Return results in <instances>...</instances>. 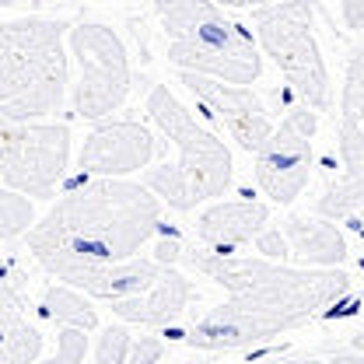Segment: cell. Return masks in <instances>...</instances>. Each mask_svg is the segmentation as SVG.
Returning a JSON list of instances; mask_svg holds the SVG:
<instances>
[{"label":"cell","instance_id":"cell-1","mask_svg":"<svg viewBox=\"0 0 364 364\" xmlns=\"http://www.w3.org/2000/svg\"><path fill=\"white\" fill-rule=\"evenodd\" d=\"M179 263L221 284L228 298L193 322L182 340L193 350H245L326 316L354 291L350 273L322 267H287L267 256H235L182 245Z\"/></svg>","mask_w":364,"mask_h":364},{"label":"cell","instance_id":"cell-2","mask_svg":"<svg viewBox=\"0 0 364 364\" xmlns=\"http://www.w3.org/2000/svg\"><path fill=\"white\" fill-rule=\"evenodd\" d=\"M161 228V200L127 179H81L25 235L46 273L77 284L85 273L134 259Z\"/></svg>","mask_w":364,"mask_h":364},{"label":"cell","instance_id":"cell-3","mask_svg":"<svg viewBox=\"0 0 364 364\" xmlns=\"http://www.w3.org/2000/svg\"><path fill=\"white\" fill-rule=\"evenodd\" d=\"M70 25L60 18L0 21V116L43 119L63 109L70 88Z\"/></svg>","mask_w":364,"mask_h":364},{"label":"cell","instance_id":"cell-4","mask_svg":"<svg viewBox=\"0 0 364 364\" xmlns=\"http://www.w3.org/2000/svg\"><path fill=\"white\" fill-rule=\"evenodd\" d=\"M147 116L154 127L179 147L176 165H158L144 172V186L168 203L172 210H196L203 200L225 196L231 179H235V158L228 151L225 140L203 130L189 109L168 91V85H151L147 91Z\"/></svg>","mask_w":364,"mask_h":364},{"label":"cell","instance_id":"cell-5","mask_svg":"<svg viewBox=\"0 0 364 364\" xmlns=\"http://www.w3.org/2000/svg\"><path fill=\"white\" fill-rule=\"evenodd\" d=\"M154 14L168 39V63L207 74L228 85H252L263 74V56L245 25L231 21L214 0H154Z\"/></svg>","mask_w":364,"mask_h":364},{"label":"cell","instance_id":"cell-6","mask_svg":"<svg viewBox=\"0 0 364 364\" xmlns=\"http://www.w3.org/2000/svg\"><path fill=\"white\" fill-rule=\"evenodd\" d=\"M256 36L263 53L277 63L287 88L301 105L326 112L333 102L329 70L316 43V7L312 0H280L256 11Z\"/></svg>","mask_w":364,"mask_h":364},{"label":"cell","instance_id":"cell-7","mask_svg":"<svg viewBox=\"0 0 364 364\" xmlns=\"http://www.w3.org/2000/svg\"><path fill=\"white\" fill-rule=\"evenodd\" d=\"M70 56L77 63V81L70 85V102L81 119H105L123 109L134 88L130 53L116 28L102 21H81L70 28Z\"/></svg>","mask_w":364,"mask_h":364},{"label":"cell","instance_id":"cell-8","mask_svg":"<svg viewBox=\"0 0 364 364\" xmlns=\"http://www.w3.org/2000/svg\"><path fill=\"white\" fill-rule=\"evenodd\" d=\"M70 165V127L0 116V179L4 186L49 200Z\"/></svg>","mask_w":364,"mask_h":364},{"label":"cell","instance_id":"cell-9","mask_svg":"<svg viewBox=\"0 0 364 364\" xmlns=\"http://www.w3.org/2000/svg\"><path fill=\"white\" fill-rule=\"evenodd\" d=\"M336 147L343 176L318 196L316 210L322 218H364V43L347 56L343 88H340V127Z\"/></svg>","mask_w":364,"mask_h":364},{"label":"cell","instance_id":"cell-10","mask_svg":"<svg viewBox=\"0 0 364 364\" xmlns=\"http://www.w3.org/2000/svg\"><path fill=\"white\" fill-rule=\"evenodd\" d=\"M318 130V116L316 109L309 105H294L280 127L270 134V140L256 151V186L263 189V196H270L273 203L287 207L294 203L305 186L312 179V136Z\"/></svg>","mask_w":364,"mask_h":364},{"label":"cell","instance_id":"cell-11","mask_svg":"<svg viewBox=\"0 0 364 364\" xmlns=\"http://www.w3.org/2000/svg\"><path fill=\"white\" fill-rule=\"evenodd\" d=\"M179 81L193 91L203 109L225 123V130L235 140L238 147H245L249 154H256L270 134L277 130L267 112V105L252 95V88L245 85H228V81H218V77H207V74H193V70H179Z\"/></svg>","mask_w":364,"mask_h":364},{"label":"cell","instance_id":"cell-12","mask_svg":"<svg viewBox=\"0 0 364 364\" xmlns=\"http://www.w3.org/2000/svg\"><path fill=\"white\" fill-rule=\"evenodd\" d=\"M154 151H158V140L144 123L112 119V123L95 127L85 136L77 165L91 179H127V176L151 165Z\"/></svg>","mask_w":364,"mask_h":364},{"label":"cell","instance_id":"cell-13","mask_svg":"<svg viewBox=\"0 0 364 364\" xmlns=\"http://www.w3.org/2000/svg\"><path fill=\"white\" fill-rule=\"evenodd\" d=\"M43 354V333L28 318L21 277L0 256V364H36Z\"/></svg>","mask_w":364,"mask_h":364},{"label":"cell","instance_id":"cell-14","mask_svg":"<svg viewBox=\"0 0 364 364\" xmlns=\"http://www.w3.org/2000/svg\"><path fill=\"white\" fill-rule=\"evenodd\" d=\"M193 294H196V291H193V280H189L186 273L165 267L161 277L154 280V287H151V291L134 294V298H119V301H112V312L123 318V322H130V326L168 329V326H176V322L186 316V309H189Z\"/></svg>","mask_w":364,"mask_h":364},{"label":"cell","instance_id":"cell-15","mask_svg":"<svg viewBox=\"0 0 364 364\" xmlns=\"http://www.w3.org/2000/svg\"><path fill=\"white\" fill-rule=\"evenodd\" d=\"M270 225V207L259 200H231L214 203L196 221V242L214 252H235L245 242H256V235Z\"/></svg>","mask_w":364,"mask_h":364},{"label":"cell","instance_id":"cell-16","mask_svg":"<svg viewBox=\"0 0 364 364\" xmlns=\"http://www.w3.org/2000/svg\"><path fill=\"white\" fill-rule=\"evenodd\" d=\"M280 231H284L291 252L298 259H305L309 267H322V270L340 267L347 259V252H350L343 231L333 221H326V218H301V214H294V218L284 221Z\"/></svg>","mask_w":364,"mask_h":364},{"label":"cell","instance_id":"cell-17","mask_svg":"<svg viewBox=\"0 0 364 364\" xmlns=\"http://www.w3.org/2000/svg\"><path fill=\"white\" fill-rule=\"evenodd\" d=\"M161 263L158 259H123V263H112V267H98V270L85 273L77 284V291H85L91 298H102V301H119V298H134L154 287V280L161 277Z\"/></svg>","mask_w":364,"mask_h":364},{"label":"cell","instance_id":"cell-18","mask_svg":"<svg viewBox=\"0 0 364 364\" xmlns=\"http://www.w3.org/2000/svg\"><path fill=\"white\" fill-rule=\"evenodd\" d=\"M43 312L49 318H56L60 326H77V329H95L98 326V312L85 298V291L70 287V284H60V287H49L43 294Z\"/></svg>","mask_w":364,"mask_h":364},{"label":"cell","instance_id":"cell-19","mask_svg":"<svg viewBox=\"0 0 364 364\" xmlns=\"http://www.w3.org/2000/svg\"><path fill=\"white\" fill-rule=\"evenodd\" d=\"M36 225V207L25 193L4 186L0 189V242H14L21 235H28Z\"/></svg>","mask_w":364,"mask_h":364},{"label":"cell","instance_id":"cell-20","mask_svg":"<svg viewBox=\"0 0 364 364\" xmlns=\"http://www.w3.org/2000/svg\"><path fill=\"white\" fill-rule=\"evenodd\" d=\"M130 347H134V333H130L127 322L105 326L102 336H98V343H95V361L98 364H127Z\"/></svg>","mask_w":364,"mask_h":364},{"label":"cell","instance_id":"cell-21","mask_svg":"<svg viewBox=\"0 0 364 364\" xmlns=\"http://www.w3.org/2000/svg\"><path fill=\"white\" fill-rule=\"evenodd\" d=\"M88 354V329H77V326H63L56 333V350L36 364H81Z\"/></svg>","mask_w":364,"mask_h":364},{"label":"cell","instance_id":"cell-22","mask_svg":"<svg viewBox=\"0 0 364 364\" xmlns=\"http://www.w3.org/2000/svg\"><path fill=\"white\" fill-rule=\"evenodd\" d=\"M256 249H259V256H267L273 263H284L291 256V245H287V238H284L280 228H263L256 235Z\"/></svg>","mask_w":364,"mask_h":364},{"label":"cell","instance_id":"cell-23","mask_svg":"<svg viewBox=\"0 0 364 364\" xmlns=\"http://www.w3.org/2000/svg\"><path fill=\"white\" fill-rule=\"evenodd\" d=\"M161 354H165V343H161L158 336H136L127 364H158Z\"/></svg>","mask_w":364,"mask_h":364},{"label":"cell","instance_id":"cell-24","mask_svg":"<svg viewBox=\"0 0 364 364\" xmlns=\"http://www.w3.org/2000/svg\"><path fill=\"white\" fill-rule=\"evenodd\" d=\"M182 256V242L176 235H168V238H161L158 245H154V259L161 263V267H172V263H179Z\"/></svg>","mask_w":364,"mask_h":364},{"label":"cell","instance_id":"cell-25","mask_svg":"<svg viewBox=\"0 0 364 364\" xmlns=\"http://www.w3.org/2000/svg\"><path fill=\"white\" fill-rule=\"evenodd\" d=\"M340 14L350 32H364V0H340Z\"/></svg>","mask_w":364,"mask_h":364},{"label":"cell","instance_id":"cell-26","mask_svg":"<svg viewBox=\"0 0 364 364\" xmlns=\"http://www.w3.org/2000/svg\"><path fill=\"white\" fill-rule=\"evenodd\" d=\"M218 7H235V11H252V7H270L280 0H214Z\"/></svg>","mask_w":364,"mask_h":364},{"label":"cell","instance_id":"cell-27","mask_svg":"<svg viewBox=\"0 0 364 364\" xmlns=\"http://www.w3.org/2000/svg\"><path fill=\"white\" fill-rule=\"evenodd\" d=\"M329 364H364V350H340V354H333L329 358Z\"/></svg>","mask_w":364,"mask_h":364},{"label":"cell","instance_id":"cell-28","mask_svg":"<svg viewBox=\"0 0 364 364\" xmlns=\"http://www.w3.org/2000/svg\"><path fill=\"white\" fill-rule=\"evenodd\" d=\"M273 364H329V361H318V358H291V361H273Z\"/></svg>","mask_w":364,"mask_h":364},{"label":"cell","instance_id":"cell-29","mask_svg":"<svg viewBox=\"0 0 364 364\" xmlns=\"http://www.w3.org/2000/svg\"><path fill=\"white\" fill-rule=\"evenodd\" d=\"M18 4H39V0H0V7H18Z\"/></svg>","mask_w":364,"mask_h":364},{"label":"cell","instance_id":"cell-30","mask_svg":"<svg viewBox=\"0 0 364 364\" xmlns=\"http://www.w3.org/2000/svg\"><path fill=\"white\" fill-rule=\"evenodd\" d=\"M350 347H354V350H364V329L354 336V340H350Z\"/></svg>","mask_w":364,"mask_h":364}]
</instances>
